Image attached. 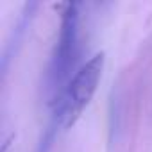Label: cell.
<instances>
[{
	"label": "cell",
	"instance_id": "cell-2",
	"mask_svg": "<svg viewBox=\"0 0 152 152\" xmlns=\"http://www.w3.org/2000/svg\"><path fill=\"white\" fill-rule=\"evenodd\" d=\"M104 61L106 54L99 52L91 59H88L77 72L70 79L66 84L61 99L57 100V118L63 127H72L75 122L79 120L86 106L91 102L97 86L102 77V70H104Z\"/></svg>",
	"mask_w": 152,
	"mask_h": 152
},
{
	"label": "cell",
	"instance_id": "cell-1",
	"mask_svg": "<svg viewBox=\"0 0 152 152\" xmlns=\"http://www.w3.org/2000/svg\"><path fill=\"white\" fill-rule=\"evenodd\" d=\"M77 56H79V9L75 2H66L63 4L61 9L59 36L45 75L50 104L56 106L57 100L61 99L66 84L70 83L68 77L75 61H77Z\"/></svg>",
	"mask_w": 152,
	"mask_h": 152
}]
</instances>
